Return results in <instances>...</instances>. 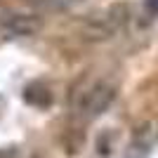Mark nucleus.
<instances>
[{
	"instance_id": "obj_4",
	"label": "nucleus",
	"mask_w": 158,
	"mask_h": 158,
	"mask_svg": "<svg viewBox=\"0 0 158 158\" xmlns=\"http://www.w3.org/2000/svg\"><path fill=\"white\" fill-rule=\"evenodd\" d=\"M0 158H19V151L14 146H5V149H0Z\"/></svg>"
},
{
	"instance_id": "obj_5",
	"label": "nucleus",
	"mask_w": 158,
	"mask_h": 158,
	"mask_svg": "<svg viewBox=\"0 0 158 158\" xmlns=\"http://www.w3.org/2000/svg\"><path fill=\"white\" fill-rule=\"evenodd\" d=\"M146 10L151 14H158V0H146Z\"/></svg>"
},
{
	"instance_id": "obj_2",
	"label": "nucleus",
	"mask_w": 158,
	"mask_h": 158,
	"mask_svg": "<svg viewBox=\"0 0 158 158\" xmlns=\"http://www.w3.org/2000/svg\"><path fill=\"white\" fill-rule=\"evenodd\" d=\"M2 28H5V33H10L14 38L35 35L43 28V17L31 14V12H12L2 19Z\"/></svg>"
},
{
	"instance_id": "obj_1",
	"label": "nucleus",
	"mask_w": 158,
	"mask_h": 158,
	"mask_svg": "<svg viewBox=\"0 0 158 158\" xmlns=\"http://www.w3.org/2000/svg\"><path fill=\"white\" fill-rule=\"evenodd\" d=\"M113 99H116V87L111 83H106V80H99V83L87 87L85 94L80 97L78 111L85 120H94L113 104Z\"/></svg>"
},
{
	"instance_id": "obj_3",
	"label": "nucleus",
	"mask_w": 158,
	"mask_h": 158,
	"mask_svg": "<svg viewBox=\"0 0 158 158\" xmlns=\"http://www.w3.org/2000/svg\"><path fill=\"white\" fill-rule=\"evenodd\" d=\"M28 104L38 106V109H45V106L52 104V92L47 90L45 85H40V83H33V85L26 87V92H24Z\"/></svg>"
}]
</instances>
